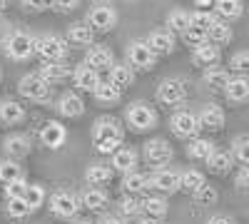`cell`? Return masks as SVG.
<instances>
[{"label":"cell","mask_w":249,"mask_h":224,"mask_svg":"<svg viewBox=\"0 0 249 224\" xmlns=\"http://www.w3.org/2000/svg\"><path fill=\"white\" fill-rule=\"evenodd\" d=\"M124 130L115 117H97L92 125V145L100 155H112L122 147Z\"/></svg>","instance_id":"obj_1"},{"label":"cell","mask_w":249,"mask_h":224,"mask_svg":"<svg viewBox=\"0 0 249 224\" xmlns=\"http://www.w3.org/2000/svg\"><path fill=\"white\" fill-rule=\"evenodd\" d=\"M124 120L135 132H147L157 125V112L147 103H130L127 110H124Z\"/></svg>","instance_id":"obj_2"},{"label":"cell","mask_w":249,"mask_h":224,"mask_svg":"<svg viewBox=\"0 0 249 224\" xmlns=\"http://www.w3.org/2000/svg\"><path fill=\"white\" fill-rule=\"evenodd\" d=\"M35 52L45 60V63H62L68 55V40L55 33H48L35 40Z\"/></svg>","instance_id":"obj_3"},{"label":"cell","mask_w":249,"mask_h":224,"mask_svg":"<svg viewBox=\"0 0 249 224\" xmlns=\"http://www.w3.org/2000/svg\"><path fill=\"white\" fill-rule=\"evenodd\" d=\"M5 52L10 60H15V63H23V60H30L35 55V37L30 33H23L18 30L8 37L5 43Z\"/></svg>","instance_id":"obj_4"},{"label":"cell","mask_w":249,"mask_h":224,"mask_svg":"<svg viewBox=\"0 0 249 224\" xmlns=\"http://www.w3.org/2000/svg\"><path fill=\"white\" fill-rule=\"evenodd\" d=\"M142 157H144V162L147 165H152V167H157V170H164L172 162V157H175V152H172V147H170V142H164V139H150L147 145L142 147Z\"/></svg>","instance_id":"obj_5"},{"label":"cell","mask_w":249,"mask_h":224,"mask_svg":"<svg viewBox=\"0 0 249 224\" xmlns=\"http://www.w3.org/2000/svg\"><path fill=\"white\" fill-rule=\"evenodd\" d=\"M170 127H172L175 137H179V139H195V137L199 135V130H202L197 115L190 112V110H179V112H175L172 120H170Z\"/></svg>","instance_id":"obj_6"},{"label":"cell","mask_w":249,"mask_h":224,"mask_svg":"<svg viewBox=\"0 0 249 224\" xmlns=\"http://www.w3.org/2000/svg\"><path fill=\"white\" fill-rule=\"evenodd\" d=\"M157 63V55L147 48L144 40H132L127 45V65L132 70H152Z\"/></svg>","instance_id":"obj_7"},{"label":"cell","mask_w":249,"mask_h":224,"mask_svg":"<svg viewBox=\"0 0 249 224\" xmlns=\"http://www.w3.org/2000/svg\"><path fill=\"white\" fill-rule=\"evenodd\" d=\"M18 90H20V95H23V97L33 100V103H45V100L50 97V85L40 75H25V77H20Z\"/></svg>","instance_id":"obj_8"},{"label":"cell","mask_w":249,"mask_h":224,"mask_svg":"<svg viewBox=\"0 0 249 224\" xmlns=\"http://www.w3.org/2000/svg\"><path fill=\"white\" fill-rule=\"evenodd\" d=\"M85 23H88L95 33H97V30H100V33H110V30L117 25V10L110 8V5H95V8H90Z\"/></svg>","instance_id":"obj_9"},{"label":"cell","mask_w":249,"mask_h":224,"mask_svg":"<svg viewBox=\"0 0 249 224\" xmlns=\"http://www.w3.org/2000/svg\"><path fill=\"white\" fill-rule=\"evenodd\" d=\"M184 97H187V87L177 77H167L157 85V100L162 105H179L184 103Z\"/></svg>","instance_id":"obj_10"},{"label":"cell","mask_w":249,"mask_h":224,"mask_svg":"<svg viewBox=\"0 0 249 224\" xmlns=\"http://www.w3.org/2000/svg\"><path fill=\"white\" fill-rule=\"evenodd\" d=\"M50 212L55 217H62V219H70L80 212V199L72 194V192H55L50 197Z\"/></svg>","instance_id":"obj_11"},{"label":"cell","mask_w":249,"mask_h":224,"mask_svg":"<svg viewBox=\"0 0 249 224\" xmlns=\"http://www.w3.org/2000/svg\"><path fill=\"white\" fill-rule=\"evenodd\" d=\"M65 139H68V130L62 127V122H57V120L45 122L43 130H40V142H43L48 150H60L65 145Z\"/></svg>","instance_id":"obj_12"},{"label":"cell","mask_w":249,"mask_h":224,"mask_svg":"<svg viewBox=\"0 0 249 224\" xmlns=\"http://www.w3.org/2000/svg\"><path fill=\"white\" fill-rule=\"evenodd\" d=\"M85 65L92 68L95 72L100 70H110L115 65V55L107 45H90L88 55H85Z\"/></svg>","instance_id":"obj_13"},{"label":"cell","mask_w":249,"mask_h":224,"mask_svg":"<svg viewBox=\"0 0 249 224\" xmlns=\"http://www.w3.org/2000/svg\"><path fill=\"white\" fill-rule=\"evenodd\" d=\"M150 179V190H157L162 194H172L179 190V172L175 170H157Z\"/></svg>","instance_id":"obj_14"},{"label":"cell","mask_w":249,"mask_h":224,"mask_svg":"<svg viewBox=\"0 0 249 224\" xmlns=\"http://www.w3.org/2000/svg\"><path fill=\"white\" fill-rule=\"evenodd\" d=\"M147 48L160 57V55H170L172 50H175V35L170 33V30H152L150 35H147Z\"/></svg>","instance_id":"obj_15"},{"label":"cell","mask_w":249,"mask_h":224,"mask_svg":"<svg viewBox=\"0 0 249 224\" xmlns=\"http://www.w3.org/2000/svg\"><path fill=\"white\" fill-rule=\"evenodd\" d=\"M137 159H140V155H137L132 147H120L117 152H112L110 167L117 170L120 174H130V172H135V167H137Z\"/></svg>","instance_id":"obj_16"},{"label":"cell","mask_w":249,"mask_h":224,"mask_svg":"<svg viewBox=\"0 0 249 224\" xmlns=\"http://www.w3.org/2000/svg\"><path fill=\"white\" fill-rule=\"evenodd\" d=\"M72 83H75V87L82 90V92H95V87L100 85V72H95V70L88 68V65H77V68L72 70Z\"/></svg>","instance_id":"obj_17"},{"label":"cell","mask_w":249,"mask_h":224,"mask_svg":"<svg viewBox=\"0 0 249 224\" xmlns=\"http://www.w3.org/2000/svg\"><path fill=\"white\" fill-rule=\"evenodd\" d=\"M197 120H199V127H204V130H222L227 117L219 105H204L202 112L197 115Z\"/></svg>","instance_id":"obj_18"},{"label":"cell","mask_w":249,"mask_h":224,"mask_svg":"<svg viewBox=\"0 0 249 224\" xmlns=\"http://www.w3.org/2000/svg\"><path fill=\"white\" fill-rule=\"evenodd\" d=\"M68 40L75 45H82V48L95 45V30L85 20H77V23H70V28H68Z\"/></svg>","instance_id":"obj_19"},{"label":"cell","mask_w":249,"mask_h":224,"mask_svg":"<svg viewBox=\"0 0 249 224\" xmlns=\"http://www.w3.org/2000/svg\"><path fill=\"white\" fill-rule=\"evenodd\" d=\"M57 112L62 117H80L85 112V103L77 92H62V97L57 100Z\"/></svg>","instance_id":"obj_20"},{"label":"cell","mask_w":249,"mask_h":224,"mask_svg":"<svg viewBox=\"0 0 249 224\" xmlns=\"http://www.w3.org/2000/svg\"><path fill=\"white\" fill-rule=\"evenodd\" d=\"M37 75L43 77L48 85H57V83H65L68 77H72V70L65 63H45Z\"/></svg>","instance_id":"obj_21"},{"label":"cell","mask_w":249,"mask_h":224,"mask_svg":"<svg viewBox=\"0 0 249 224\" xmlns=\"http://www.w3.org/2000/svg\"><path fill=\"white\" fill-rule=\"evenodd\" d=\"M3 152L8 155V159H23V157H28V152H30V142H28V137H23V135H10V137H5V142H3Z\"/></svg>","instance_id":"obj_22"},{"label":"cell","mask_w":249,"mask_h":224,"mask_svg":"<svg viewBox=\"0 0 249 224\" xmlns=\"http://www.w3.org/2000/svg\"><path fill=\"white\" fill-rule=\"evenodd\" d=\"M25 120V107L18 100H3L0 103V122L5 125H18V122Z\"/></svg>","instance_id":"obj_23"},{"label":"cell","mask_w":249,"mask_h":224,"mask_svg":"<svg viewBox=\"0 0 249 224\" xmlns=\"http://www.w3.org/2000/svg\"><path fill=\"white\" fill-rule=\"evenodd\" d=\"M224 95L232 100V103H247L249 100V77H230V83L224 87Z\"/></svg>","instance_id":"obj_24"},{"label":"cell","mask_w":249,"mask_h":224,"mask_svg":"<svg viewBox=\"0 0 249 224\" xmlns=\"http://www.w3.org/2000/svg\"><path fill=\"white\" fill-rule=\"evenodd\" d=\"M207 167H210L214 174H227L232 167H234V157L230 150H217L210 155V159H207Z\"/></svg>","instance_id":"obj_25"},{"label":"cell","mask_w":249,"mask_h":224,"mask_svg":"<svg viewBox=\"0 0 249 224\" xmlns=\"http://www.w3.org/2000/svg\"><path fill=\"white\" fill-rule=\"evenodd\" d=\"M132 80H135V72H132V68H130V65L115 63V65L110 68V80H107V83H110V85H115L120 92H122L124 87H130V85H132Z\"/></svg>","instance_id":"obj_26"},{"label":"cell","mask_w":249,"mask_h":224,"mask_svg":"<svg viewBox=\"0 0 249 224\" xmlns=\"http://www.w3.org/2000/svg\"><path fill=\"white\" fill-rule=\"evenodd\" d=\"M192 60L197 65H204V68H212L217 65V60H219V48L212 45V43H202L192 50Z\"/></svg>","instance_id":"obj_27"},{"label":"cell","mask_w":249,"mask_h":224,"mask_svg":"<svg viewBox=\"0 0 249 224\" xmlns=\"http://www.w3.org/2000/svg\"><path fill=\"white\" fill-rule=\"evenodd\" d=\"M112 177V167L110 165H102V162H95V165L88 167L85 172V182L90 187H102V185H107Z\"/></svg>","instance_id":"obj_28"},{"label":"cell","mask_w":249,"mask_h":224,"mask_svg":"<svg viewBox=\"0 0 249 224\" xmlns=\"http://www.w3.org/2000/svg\"><path fill=\"white\" fill-rule=\"evenodd\" d=\"M232 40V28L230 23H224V20H214V23L210 25V30H207V43H212V45H224V43H230Z\"/></svg>","instance_id":"obj_29"},{"label":"cell","mask_w":249,"mask_h":224,"mask_svg":"<svg viewBox=\"0 0 249 224\" xmlns=\"http://www.w3.org/2000/svg\"><path fill=\"white\" fill-rule=\"evenodd\" d=\"M214 10L219 15V20H237L242 17L244 13V5H242V0H214Z\"/></svg>","instance_id":"obj_30"},{"label":"cell","mask_w":249,"mask_h":224,"mask_svg":"<svg viewBox=\"0 0 249 224\" xmlns=\"http://www.w3.org/2000/svg\"><path fill=\"white\" fill-rule=\"evenodd\" d=\"M80 202H82V207H88V209L97 212V209H102V207L107 205V192L102 190V187H90V190L82 192Z\"/></svg>","instance_id":"obj_31"},{"label":"cell","mask_w":249,"mask_h":224,"mask_svg":"<svg viewBox=\"0 0 249 224\" xmlns=\"http://www.w3.org/2000/svg\"><path fill=\"white\" fill-rule=\"evenodd\" d=\"M142 214L155 217V219H164L167 217V199L164 197H144L142 199Z\"/></svg>","instance_id":"obj_32"},{"label":"cell","mask_w":249,"mask_h":224,"mask_svg":"<svg viewBox=\"0 0 249 224\" xmlns=\"http://www.w3.org/2000/svg\"><path fill=\"white\" fill-rule=\"evenodd\" d=\"M207 182H204V174L199 172V170H184L182 174H179V190H184V192H190V194H195L199 187H204Z\"/></svg>","instance_id":"obj_33"},{"label":"cell","mask_w":249,"mask_h":224,"mask_svg":"<svg viewBox=\"0 0 249 224\" xmlns=\"http://www.w3.org/2000/svg\"><path fill=\"white\" fill-rule=\"evenodd\" d=\"M122 187L127 190V194H135L137 197L140 192L150 190V179H147V174H142V172H130V174H124Z\"/></svg>","instance_id":"obj_34"},{"label":"cell","mask_w":249,"mask_h":224,"mask_svg":"<svg viewBox=\"0 0 249 224\" xmlns=\"http://www.w3.org/2000/svg\"><path fill=\"white\" fill-rule=\"evenodd\" d=\"M204 83L214 87V90H222L227 87V83H230V70L227 68H219V65H212L204 70Z\"/></svg>","instance_id":"obj_35"},{"label":"cell","mask_w":249,"mask_h":224,"mask_svg":"<svg viewBox=\"0 0 249 224\" xmlns=\"http://www.w3.org/2000/svg\"><path fill=\"white\" fill-rule=\"evenodd\" d=\"M18 179H25L23 167L15 159H0V182L10 185V182H18Z\"/></svg>","instance_id":"obj_36"},{"label":"cell","mask_w":249,"mask_h":224,"mask_svg":"<svg viewBox=\"0 0 249 224\" xmlns=\"http://www.w3.org/2000/svg\"><path fill=\"white\" fill-rule=\"evenodd\" d=\"M214 152V145L210 139H202V137H195L190 142V147H187V155H190L192 159H210V155Z\"/></svg>","instance_id":"obj_37"},{"label":"cell","mask_w":249,"mask_h":224,"mask_svg":"<svg viewBox=\"0 0 249 224\" xmlns=\"http://www.w3.org/2000/svg\"><path fill=\"white\" fill-rule=\"evenodd\" d=\"M117 212H120L122 219H124V217H140V214H142V199L135 197V194L122 197V199L117 202Z\"/></svg>","instance_id":"obj_38"},{"label":"cell","mask_w":249,"mask_h":224,"mask_svg":"<svg viewBox=\"0 0 249 224\" xmlns=\"http://www.w3.org/2000/svg\"><path fill=\"white\" fill-rule=\"evenodd\" d=\"M167 28H170V33L175 35H182L187 28H190V13L187 10H182V8H177V10H172L170 15H167Z\"/></svg>","instance_id":"obj_39"},{"label":"cell","mask_w":249,"mask_h":224,"mask_svg":"<svg viewBox=\"0 0 249 224\" xmlns=\"http://www.w3.org/2000/svg\"><path fill=\"white\" fill-rule=\"evenodd\" d=\"M23 199H25V205H28L30 212L40 209V207H43V202H45V187L43 185H28Z\"/></svg>","instance_id":"obj_40"},{"label":"cell","mask_w":249,"mask_h":224,"mask_svg":"<svg viewBox=\"0 0 249 224\" xmlns=\"http://www.w3.org/2000/svg\"><path fill=\"white\" fill-rule=\"evenodd\" d=\"M232 157L237 159V162H242V165H247L249 167V135H242V137H237L234 142H232Z\"/></svg>","instance_id":"obj_41"},{"label":"cell","mask_w":249,"mask_h":224,"mask_svg":"<svg viewBox=\"0 0 249 224\" xmlns=\"http://www.w3.org/2000/svg\"><path fill=\"white\" fill-rule=\"evenodd\" d=\"M217 20V15L214 13H210V10H195V13H190V25L192 28H199V30H210V25Z\"/></svg>","instance_id":"obj_42"},{"label":"cell","mask_w":249,"mask_h":224,"mask_svg":"<svg viewBox=\"0 0 249 224\" xmlns=\"http://www.w3.org/2000/svg\"><path fill=\"white\" fill-rule=\"evenodd\" d=\"M92 95L97 97V103H117L122 92H120L115 85H110V83H100V85L95 87Z\"/></svg>","instance_id":"obj_43"},{"label":"cell","mask_w":249,"mask_h":224,"mask_svg":"<svg viewBox=\"0 0 249 224\" xmlns=\"http://www.w3.org/2000/svg\"><path fill=\"white\" fill-rule=\"evenodd\" d=\"M182 40H184V43L190 45V48H197V45L207 43V33L199 30V28H192V25H190V28L182 33Z\"/></svg>","instance_id":"obj_44"},{"label":"cell","mask_w":249,"mask_h":224,"mask_svg":"<svg viewBox=\"0 0 249 224\" xmlns=\"http://www.w3.org/2000/svg\"><path fill=\"white\" fill-rule=\"evenodd\" d=\"M232 70L239 72L242 77H249V50H242L232 55Z\"/></svg>","instance_id":"obj_45"},{"label":"cell","mask_w":249,"mask_h":224,"mask_svg":"<svg viewBox=\"0 0 249 224\" xmlns=\"http://www.w3.org/2000/svg\"><path fill=\"white\" fill-rule=\"evenodd\" d=\"M8 214H10L13 219L28 217L30 209H28V205H25V199H8Z\"/></svg>","instance_id":"obj_46"},{"label":"cell","mask_w":249,"mask_h":224,"mask_svg":"<svg viewBox=\"0 0 249 224\" xmlns=\"http://www.w3.org/2000/svg\"><path fill=\"white\" fill-rule=\"evenodd\" d=\"M192 197H195V202H199V205H214V202H217V190L210 187V185H204Z\"/></svg>","instance_id":"obj_47"},{"label":"cell","mask_w":249,"mask_h":224,"mask_svg":"<svg viewBox=\"0 0 249 224\" xmlns=\"http://www.w3.org/2000/svg\"><path fill=\"white\" fill-rule=\"evenodd\" d=\"M25 190H28V182H25V179H18V182H10V185H5L8 199H23V197H25Z\"/></svg>","instance_id":"obj_48"},{"label":"cell","mask_w":249,"mask_h":224,"mask_svg":"<svg viewBox=\"0 0 249 224\" xmlns=\"http://www.w3.org/2000/svg\"><path fill=\"white\" fill-rule=\"evenodd\" d=\"M25 10L30 13H43V10H50V0H20Z\"/></svg>","instance_id":"obj_49"},{"label":"cell","mask_w":249,"mask_h":224,"mask_svg":"<svg viewBox=\"0 0 249 224\" xmlns=\"http://www.w3.org/2000/svg\"><path fill=\"white\" fill-rule=\"evenodd\" d=\"M77 3L80 0H50V8L57 10V13H70V10L77 8Z\"/></svg>","instance_id":"obj_50"},{"label":"cell","mask_w":249,"mask_h":224,"mask_svg":"<svg viewBox=\"0 0 249 224\" xmlns=\"http://www.w3.org/2000/svg\"><path fill=\"white\" fill-rule=\"evenodd\" d=\"M237 187L242 192H249V167H244L239 174H237Z\"/></svg>","instance_id":"obj_51"},{"label":"cell","mask_w":249,"mask_h":224,"mask_svg":"<svg viewBox=\"0 0 249 224\" xmlns=\"http://www.w3.org/2000/svg\"><path fill=\"white\" fill-rule=\"evenodd\" d=\"M10 35H13V30H10V25L5 23V20H0V45H5Z\"/></svg>","instance_id":"obj_52"},{"label":"cell","mask_w":249,"mask_h":224,"mask_svg":"<svg viewBox=\"0 0 249 224\" xmlns=\"http://www.w3.org/2000/svg\"><path fill=\"white\" fill-rule=\"evenodd\" d=\"M207 224H234L230 217H222V214H214V217H210V222Z\"/></svg>","instance_id":"obj_53"},{"label":"cell","mask_w":249,"mask_h":224,"mask_svg":"<svg viewBox=\"0 0 249 224\" xmlns=\"http://www.w3.org/2000/svg\"><path fill=\"white\" fill-rule=\"evenodd\" d=\"M97 224H127V222H124L122 217H102Z\"/></svg>","instance_id":"obj_54"},{"label":"cell","mask_w":249,"mask_h":224,"mask_svg":"<svg viewBox=\"0 0 249 224\" xmlns=\"http://www.w3.org/2000/svg\"><path fill=\"white\" fill-rule=\"evenodd\" d=\"M137 224H164V219H155V217H140Z\"/></svg>","instance_id":"obj_55"},{"label":"cell","mask_w":249,"mask_h":224,"mask_svg":"<svg viewBox=\"0 0 249 224\" xmlns=\"http://www.w3.org/2000/svg\"><path fill=\"white\" fill-rule=\"evenodd\" d=\"M195 5H197L199 10H207L210 5H214V0H195Z\"/></svg>","instance_id":"obj_56"},{"label":"cell","mask_w":249,"mask_h":224,"mask_svg":"<svg viewBox=\"0 0 249 224\" xmlns=\"http://www.w3.org/2000/svg\"><path fill=\"white\" fill-rule=\"evenodd\" d=\"M92 3H95V5H110L112 0H92Z\"/></svg>","instance_id":"obj_57"},{"label":"cell","mask_w":249,"mask_h":224,"mask_svg":"<svg viewBox=\"0 0 249 224\" xmlns=\"http://www.w3.org/2000/svg\"><path fill=\"white\" fill-rule=\"evenodd\" d=\"M8 8V0H0V10H5Z\"/></svg>","instance_id":"obj_58"},{"label":"cell","mask_w":249,"mask_h":224,"mask_svg":"<svg viewBox=\"0 0 249 224\" xmlns=\"http://www.w3.org/2000/svg\"><path fill=\"white\" fill-rule=\"evenodd\" d=\"M72 224H92V222H88V219H77V222H72Z\"/></svg>","instance_id":"obj_59"},{"label":"cell","mask_w":249,"mask_h":224,"mask_svg":"<svg viewBox=\"0 0 249 224\" xmlns=\"http://www.w3.org/2000/svg\"><path fill=\"white\" fill-rule=\"evenodd\" d=\"M0 80H3V68H0Z\"/></svg>","instance_id":"obj_60"}]
</instances>
